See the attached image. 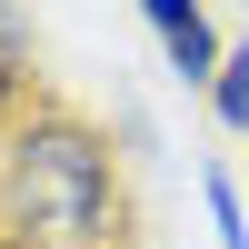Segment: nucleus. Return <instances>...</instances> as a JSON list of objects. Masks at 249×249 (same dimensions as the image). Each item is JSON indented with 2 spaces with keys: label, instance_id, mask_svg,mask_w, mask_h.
Returning <instances> with one entry per match:
<instances>
[{
  "label": "nucleus",
  "instance_id": "1",
  "mask_svg": "<svg viewBox=\"0 0 249 249\" xmlns=\"http://www.w3.org/2000/svg\"><path fill=\"white\" fill-rule=\"evenodd\" d=\"M10 190L30 210V230H50V239H90L100 210H110V170L80 130H30L10 160Z\"/></svg>",
  "mask_w": 249,
  "mask_h": 249
},
{
  "label": "nucleus",
  "instance_id": "2",
  "mask_svg": "<svg viewBox=\"0 0 249 249\" xmlns=\"http://www.w3.org/2000/svg\"><path fill=\"white\" fill-rule=\"evenodd\" d=\"M150 30H160V50L179 60V80H219V50H210V10H179V0H150Z\"/></svg>",
  "mask_w": 249,
  "mask_h": 249
},
{
  "label": "nucleus",
  "instance_id": "3",
  "mask_svg": "<svg viewBox=\"0 0 249 249\" xmlns=\"http://www.w3.org/2000/svg\"><path fill=\"white\" fill-rule=\"evenodd\" d=\"M210 100H219V120H230V130H249V50H230V60H219Z\"/></svg>",
  "mask_w": 249,
  "mask_h": 249
},
{
  "label": "nucleus",
  "instance_id": "4",
  "mask_svg": "<svg viewBox=\"0 0 249 249\" xmlns=\"http://www.w3.org/2000/svg\"><path fill=\"white\" fill-rule=\"evenodd\" d=\"M210 219H219V249H249V230H239V199L210 179Z\"/></svg>",
  "mask_w": 249,
  "mask_h": 249
},
{
  "label": "nucleus",
  "instance_id": "5",
  "mask_svg": "<svg viewBox=\"0 0 249 249\" xmlns=\"http://www.w3.org/2000/svg\"><path fill=\"white\" fill-rule=\"evenodd\" d=\"M0 80H20V30L0 20Z\"/></svg>",
  "mask_w": 249,
  "mask_h": 249
}]
</instances>
